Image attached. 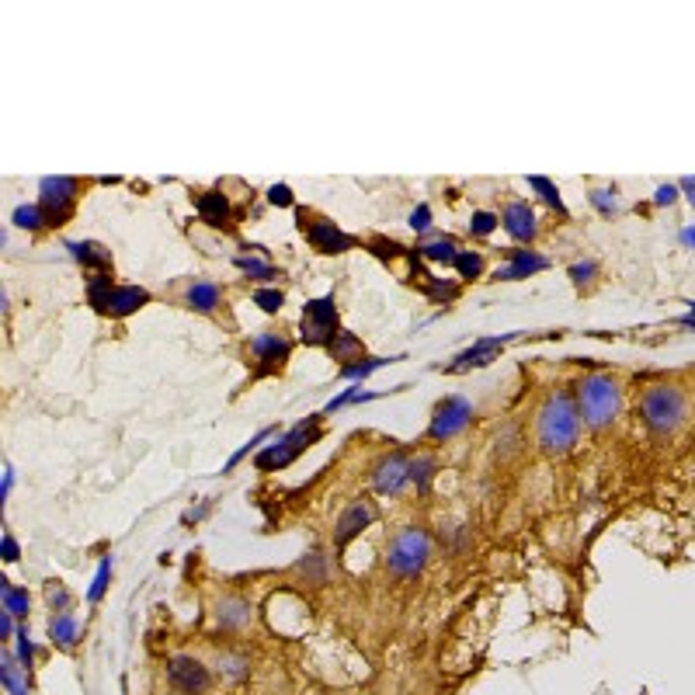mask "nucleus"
<instances>
[{
  "label": "nucleus",
  "mask_w": 695,
  "mask_h": 695,
  "mask_svg": "<svg viewBox=\"0 0 695 695\" xmlns=\"http://www.w3.org/2000/svg\"><path fill=\"white\" fill-rule=\"evenodd\" d=\"M682 185H685V192H689V202L695 205V178H685Z\"/></svg>",
  "instance_id": "3c124183"
},
{
  "label": "nucleus",
  "mask_w": 695,
  "mask_h": 695,
  "mask_svg": "<svg viewBox=\"0 0 695 695\" xmlns=\"http://www.w3.org/2000/svg\"><path fill=\"white\" fill-rule=\"evenodd\" d=\"M435 470H438L435 455H417V459H410V484H414L417 491H428V484L435 480Z\"/></svg>",
  "instance_id": "c756f323"
},
{
  "label": "nucleus",
  "mask_w": 695,
  "mask_h": 695,
  "mask_svg": "<svg viewBox=\"0 0 695 695\" xmlns=\"http://www.w3.org/2000/svg\"><path fill=\"white\" fill-rule=\"evenodd\" d=\"M219 303H223L219 286H212V282H195V286H188V306H192V310H199V313H216Z\"/></svg>",
  "instance_id": "5701e85b"
},
{
  "label": "nucleus",
  "mask_w": 695,
  "mask_h": 695,
  "mask_svg": "<svg viewBox=\"0 0 695 695\" xmlns=\"http://www.w3.org/2000/svg\"><path fill=\"white\" fill-rule=\"evenodd\" d=\"M542 268H549V261H546L542 254H532V250H511V261H508L504 268H497V272H494V279H501V282H515V279H529V275L542 272Z\"/></svg>",
  "instance_id": "2eb2a0df"
},
{
  "label": "nucleus",
  "mask_w": 695,
  "mask_h": 695,
  "mask_svg": "<svg viewBox=\"0 0 695 695\" xmlns=\"http://www.w3.org/2000/svg\"><path fill=\"white\" fill-rule=\"evenodd\" d=\"M421 257H428V261H438V265H455V257H459V244L452 241V237H438V241H431V244H421Z\"/></svg>",
  "instance_id": "cd10ccee"
},
{
  "label": "nucleus",
  "mask_w": 695,
  "mask_h": 695,
  "mask_svg": "<svg viewBox=\"0 0 695 695\" xmlns=\"http://www.w3.org/2000/svg\"><path fill=\"white\" fill-rule=\"evenodd\" d=\"M237 268L244 272V275H250V279H282V272L275 268V265H268V261H261V257H254V254H241L237 257Z\"/></svg>",
  "instance_id": "7c9ffc66"
},
{
  "label": "nucleus",
  "mask_w": 695,
  "mask_h": 695,
  "mask_svg": "<svg viewBox=\"0 0 695 695\" xmlns=\"http://www.w3.org/2000/svg\"><path fill=\"white\" fill-rule=\"evenodd\" d=\"M4 560H7V564H14V560H18V542H14V535H11V532H4Z\"/></svg>",
  "instance_id": "de8ad7c7"
},
{
  "label": "nucleus",
  "mask_w": 695,
  "mask_h": 695,
  "mask_svg": "<svg viewBox=\"0 0 695 695\" xmlns=\"http://www.w3.org/2000/svg\"><path fill=\"white\" fill-rule=\"evenodd\" d=\"M272 431H275V428H265V431H261V435H254V438H250V442H247L244 449H241V452H233V459H230V462H226V470H233V466H237V462H241V459H244L247 452L254 449V446H261V442H265V438H268V435H272Z\"/></svg>",
  "instance_id": "a19ab883"
},
{
  "label": "nucleus",
  "mask_w": 695,
  "mask_h": 695,
  "mask_svg": "<svg viewBox=\"0 0 695 695\" xmlns=\"http://www.w3.org/2000/svg\"><path fill=\"white\" fill-rule=\"evenodd\" d=\"M501 219L494 216V212H473V219H470V230L477 233V237H487V233H494V226H497Z\"/></svg>",
  "instance_id": "58836bf2"
},
{
  "label": "nucleus",
  "mask_w": 695,
  "mask_h": 695,
  "mask_svg": "<svg viewBox=\"0 0 695 695\" xmlns=\"http://www.w3.org/2000/svg\"><path fill=\"white\" fill-rule=\"evenodd\" d=\"M49 640L59 647V651H74L81 644V622L74 612H56L49 619Z\"/></svg>",
  "instance_id": "a211bd4d"
},
{
  "label": "nucleus",
  "mask_w": 695,
  "mask_h": 695,
  "mask_svg": "<svg viewBox=\"0 0 695 695\" xmlns=\"http://www.w3.org/2000/svg\"><path fill=\"white\" fill-rule=\"evenodd\" d=\"M591 275H595V261H577L571 268V279L577 286H584V282H591Z\"/></svg>",
  "instance_id": "79ce46f5"
},
{
  "label": "nucleus",
  "mask_w": 695,
  "mask_h": 695,
  "mask_svg": "<svg viewBox=\"0 0 695 695\" xmlns=\"http://www.w3.org/2000/svg\"><path fill=\"white\" fill-rule=\"evenodd\" d=\"M77 195H81V181L77 178H45L39 185V209L45 226H63L74 209H77Z\"/></svg>",
  "instance_id": "423d86ee"
},
{
  "label": "nucleus",
  "mask_w": 695,
  "mask_h": 695,
  "mask_svg": "<svg viewBox=\"0 0 695 695\" xmlns=\"http://www.w3.org/2000/svg\"><path fill=\"white\" fill-rule=\"evenodd\" d=\"M640 417L654 435H671L685 421V397L675 386H651L640 397Z\"/></svg>",
  "instance_id": "20e7f679"
},
{
  "label": "nucleus",
  "mask_w": 695,
  "mask_h": 695,
  "mask_svg": "<svg viewBox=\"0 0 695 695\" xmlns=\"http://www.w3.org/2000/svg\"><path fill=\"white\" fill-rule=\"evenodd\" d=\"M410 226H414L417 233H421V230H428V226H431V209H428V205L414 209V212H410Z\"/></svg>",
  "instance_id": "c03bdc74"
},
{
  "label": "nucleus",
  "mask_w": 695,
  "mask_h": 695,
  "mask_svg": "<svg viewBox=\"0 0 695 695\" xmlns=\"http://www.w3.org/2000/svg\"><path fill=\"white\" fill-rule=\"evenodd\" d=\"M470 421H473V404L462 400V397H446V400L435 407V414H431L428 438H431V442H446L452 435H459Z\"/></svg>",
  "instance_id": "1a4fd4ad"
},
{
  "label": "nucleus",
  "mask_w": 695,
  "mask_h": 695,
  "mask_svg": "<svg viewBox=\"0 0 695 695\" xmlns=\"http://www.w3.org/2000/svg\"><path fill=\"white\" fill-rule=\"evenodd\" d=\"M675 202V188L671 185H664L660 192H657V205H671Z\"/></svg>",
  "instance_id": "8fccbe9b"
},
{
  "label": "nucleus",
  "mask_w": 695,
  "mask_h": 695,
  "mask_svg": "<svg viewBox=\"0 0 695 695\" xmlns=\"http://www.w3.org/2000/svg\"><path fill=\"white\" fill-rule=\"evenodd\" d=\"M0 598H4V612H11L14 619H25V615L32 612V598H28V591L14 588L11 580H0Z\"/></svg>",
  "instance_id": "393cba45"
},
{
  "label": "nucleus",
  "mask_w": 695,
  "mask_h": 695,
  "mask_svg": "<svg viewBox=\"0 0 695 695\" xmlns=\"http://www.w3.org/2000/svg\"><path fill=\"white\" fill-rule=\"evenodd\" d=\"M622 407V386L615 383L609 372H591L580 379L577 386V410L580 421L591 428H605L612 424L615 414Z\"/></svg>",
  "instance_id": "f03ea898"
},
{
  "label": "nucleus",
  "mask_w": 695,
  "mask_h": 695,
  "mask_svg": "<svg viewBox=\"0 0 695 695\" xmlns=\"http://www.w3.org/2000/svg\"><path fill=\"white\" fill-rule=\"evenodd\" d=\"M254 303H257L265 313H279L282 303H286V296H282L279 288H257V292H254Z\"/></svg>",
  "instance_id": "4c0bfd02"
},
{
  "label": "nucleus",
  "mask_w": 695,
  "mask_h": 695,
  "mask_svg": "<svg viewBox=\"0 0 695 695\" xmlns=\"http://www.w3.org/2000/svg\"><path fill=\"white\" fill-rule=\"evenodd\" d=\"M167 682L170 689L181 695H205L212 689V671L205 667L199 657L174 654L167 660Z\"/></svg>",
  "instance_id": "0eeeda50"
},
{
  "label": "nucleus",
  "mask_w": 695,
  "mask_h": 695,
  "mask_svg": "<svg viewBox=\"0 0 695 695\" xmlns=\"http://www.w3.org/2000/svg\"><path fill=\"white\" fill-rule=\"evenodd\" d=\"M313 442H320V414H310L306 421H299L296 428H288L282 438H275L272 446L257 452L254 466L261 473H272V470H286L288 462H296L303 452L310 449Z\"/></svg>",
  "instance_id": "7ed1b4c3"
},
{
  "label": "nucleus",
  "mask_w": 695,
  "mask_h": 695,
  "mask_svg": "<svg viewBox=\"0 0 695 695\" xmlns=\"http://www.w3.org/2000/svg\"><path fill=\"white\" fill-rule=\"evenodd\" d=\"M268 199H272V205H292V192H288V185H272V192H268Z\"/></svg>",
  "instance_id": "a18cd8bd"
},
{
  "label": "nucleus",
  "mask_w": 695,
  "mask_h": 695,
  "mask_svg": "<svg viewBox=\"0 0 695 695\" xmlns=\"http://www.w3.org/2000/svg\"><path fill=\"white\" fill-rule=\"evenodd\" d=\"M112 292H115V282H112L108 272H105V275H91V282H87V303H91L98 313H108Z\"/></svg>",
  "instance_id": "bb28decb"
},
{
  "label": "nucleus",
  "mask_w": 695,
  "mask_h": 695,
  "mask_svg": "<svg viewBox=\"0 0 695 695\" xmlns=\"http://www.w3.org/2000/svg\"><path fill=\"white\" fill-rule=\"evenodd\" d=\"M452 268L459 272V279H477L484 272V257L477 250H459V257H455Z\"/></svg>",
  "instance_id": "2f4dec72"
},
{
  "label": "nucleus",
  "mask_w": 695,
  "mask_h": 695,
  "mask_svg": "<svg viewBox=\"0 0 695 695\" xmlns=\"http://www.w3.org/2000/svg\"><path fill=\"white\" fill-rule=\"evenodd\" d=\"M375 522V504L372 501H355L351 508H344L341 511V518H337V529H334V542L344 549L355 535L362 529H368Z\"/></svg>",
  "instance_id": "4468645a"
},
{
  "label": "nucleus",
  "mask_w": 695,
  "mask_h": 695,
  "mask_svg": "<svg viewBox=\"0 0 695 695\" xmlns=\"http://www.w3.org/2000/svg\"><path fill=\"white\" fill-rule=\"evenodd\" d=\"M682 241H685V244H695V226H689V230H682Z\"/></svg>",
  "instance_id": "603ef678"
},
{
  "label": "nucleus",
  "mask_w": 695,
  "mask_h": 695,
  "mask_svg": "<svg viewBox=\"0 0 695 695\" xmlns=\"http://www.w3.org/2000/svg\"><path fill=\"white\" fill-rule=\"evenodd\" d=\"M529 185L539 192V195H542V199H546V202L553 205L557 212H567V209H564V199H560V192H557V185H553V181H546V178H529Z\"/></svg>",
  "instance_id": "e433bc0d"
},
{
  "label": "nucleus",
  "mask_w": 695,
  "mask_h": 695,
  "mask_svg": "<svg viewBox=\"0 0 695 695\" xmlns=\"http://www.w3.org/2000/svg\"><path fill=\"white\" fill-rule=\"evenodd\" d=\"M18 660H21V667H25V671H32V664H36V644L28 640V633H25V629L18 633Z\"/></svg>",
  "instance_id": "ea45409f"
},
{
  "label": "nucleus",
  "mask_w": 695,
  "mask_h": 695,
  "mask_svg": "<svg viewBox=\"0 0 695 695\" xmlns=\"http://www.w3.org/2000/svg\"><path fill=\"white\" fill-rule=\"evenodd\" d=\"M386 362H393V359H359V362H351V366L341 368V375H344V379H366L368 372L383 368Z\"/></svg>",
  "instance_id": "f704fd0d"
},
{
  "label": "nucleus",
  "mask_w": 695,
  "mask_h": 695,
  "mask_svg": "<svg viewBox=\"0 0 695 695\" xmlns=\"http://www.w3.org/2000/svg\"><path fill=\"white\" fill-rule=\"evenodd\" d=\"M431 557V535L421 529V525H404V529L393 535L390 542V553H386V567L397 573V577H417L424 571Z\"/></svg>",
  "instance_id": "39448f33"
},
{
  "label": "nucleus",
  "mask_w": 695,
  "mask_h": 695,
  "mask_svg": "<svg viewBox=\"0 0 695 695\" xmlns=\"http://www.w3.org/2000/svg\"><path fill=\"white\" fill-rule=\"evenodd\" d=\"M372 250L379 257H404V247L397 244V241H372Z\"/></svg>",
  "instance_id": "37998d69"
},
{
  "label": "nucleus",
  "mask_w": 695,
  "mask_h": 695,
  "mask_svg": "<svg viewBox=\"0 0 695 695\" xmlns=\"http://www.w3.org/2000/svg\"><path fill=\"white\" fill-rule=\"evenodd\" d=\"M417 279L424 282V292H428V299H435V303H452V299L459 296V286H455V282L435 279V275H428V272H421V268H417Z\"/></svg>",
  "instance_id": "c85d7f7f"
},
{
  "label": "nucleus",
  "mask_w": 695,
  "mask_h": 695,
  "mask_svg": "<svg viewBox=\"0 0 695 695\" xmlns=\"http://www.w3.org/2000/svg\"><path fill=\"white\" fill-rule=\"evenodd\" d=\"M0 678H4V689L11 695H28V671L21 667V660L18 657H4V664H0Z\"/></svg>",
  "instance_id": "b1692460"
},
{
  "label": "nucleus",
  "mask_w": 695,
  "mask_h": 695,
  "mask_svg": "<svg viewBox=\"0 0 695 695\" xmlns=\"http://www.w3.org/2000/svg\"><path fill=\"white\" fill-rule=\"evenodd\" d=\"M504 344H508V337H480L477 344H470L466 351H459L449 366H446V372H470V368L491 366L494 359L504 351Z\"/></svg>",
  "instance_id": "ddd939ff"
},
{
  "label": "nucleus",
  "mask_w": 695,
  "mask_h": 695,
  "mask_svg": "<svg viewBox=\"0 0 695 695\" xmlns=\"http://www.w3.org/2000/svg\"><path fill=\"white\" fill-rule=\"evenodd\" d=\"M591 202L598 205L602 212H612V209H615V192H595V195H591Z\"/></svg>",
  "instance_id": "49530a36"
},
{
  "label": "nucleus",
  "mask_w": 695,
  "mask_h": 695,
  "mask_svg": "<svg viewBox=\"0 0 695 695\" xmlns=\"http://www.w3.org/2000/svg\"><path fill=\"white\" fill-rule=\"evenodd\" d=\"M250 615H254V605L247 598H241V595H226V598L216 602V622L223 629H244L250 622Z\"/></svg>",
  "instance_id": "dca6fc26"
},
{
  "label": "nucleus",
  "mask_w": 695,
  "mask_h": 695,
  "mask_svg": "<svg viewBox=\"0 0 695 695\" xmlns=\"http://www.w3.org/2000/svg\"><path fill=\"white\" fill-rule=\"evenodd\" d=\"M328 351L337 359V362H348V366H351V362H359V359H362V351H366V348H362V341H359L355 334L341 330V334H337V337L328 344Z\"/></svg>",
  "instance_id": "a878e982"
},
{
  "label": "nucleus",
  "mask_w": 695,
  "mask_h": 695,
  "mask_svg": "<svg viewBox=\"0 0 695 695\" xmlns=\"http://www.w3.org/2000/svg\"><path fill=\"white\" fill-rule=\"evenodd\" d=\"M146 303H150V292L143 286H115L112 299H108V317H129Z\"/></svg>",
  "instance_id": "6ab92c4d"
},
{
  "label": "nucleus",
  "mask_w": 695,
  "mask_h": 695,
  "mask_svg": "<svg viewBox=\"0 0 695 695\" xmlns=\"http://www.w3.org/2000/svg\"><path fill=\"white\" fill-rule=\"evenodd\" d=\"M0 633H4V640H11V633H14V615L11 612H4V619H0Z\"/></svg>",
  "instance_id": "09e8293b"
},
{
  "label": "nucleus",
  "mask_w": 695,
  "mask_h": 695,
  "mask_svg": "<svg viewBox=\"0 0 695 695\" xmlns=\"http://www.w3.org/2000/svg\"><path fill=\"white\" fill-rule=\"evenodd\" d=\"M195 205H199L202 223H209V226H230V219H233L230 199H226V195H219V192H202Z\"/></svg>",
  "instance_id": "aec40b11"
},
{
  "label": "nucleus",
  "mask_w": 695,
  "mask_h": 695,
  "mask_svg": "<svg viewBox=\"0 0 695 695\" xmlns=\"http://www.w3.org/2000/svg\"><path fill=\"white\" fill-rule=\"evenodd\" d=\"M14 226H21V230H39V226H45L42 209L39 205H18L14 209Z\"/></svg>",
  "instance_id": "72a5a7b5"
},
{
  "label": "nucleus",
  "mask_w": 695,
  "mask_h": 695,
  "mask_svg": "<svg viewBox=\"0 0 695 695\" xmlns=\"http://www.w3.org/2000/svg\"><path fill=\"white\" fill-rule=\"evenodd\" d=\"M299 226H303L306 241L317 247L320 254H344V250L355 247V237H348V233H344L337 223H330V219H313V216L299 212Z\"/></svg>",
  "instance_id": "9d476101"
},
{
  "label": "nucleus",
  "mask_w": 695,
  "mask_h": 695,
  "mask_svg": "<svg viewBox=\"0 0 695 695\" xmlns=\"http://www.w3.org/2000/svg\"><path fill=\"white\" fill-rule=\"evenodd\" d=\"M580 435V410L567 390H557L546 397L539 410V446L549 455H564L577 446Z\"/></svg>",
  "instance_id": "f257e3e1"
},
{
  "label": "nucleus",
  "mask_w": 695,
  "mask_h": 695,
  "mask_svg": "<svg viewBox=\"0 0 695 695\" xmlns=\"http://www.w3.org/2000/svg\"><path fill=\"white\" fill-rule=\"evenodd\" d=\"M70 254L81 261L83 268H94V275H105L112 268V254L98 241H77V244H70Z\"/></svg>",
  "instance_id": "412c9836"
},
{
  "label": "nucleus",
  "mask_w": 695,
  "mask_h": 695,
  "mask_svg": "<svg viewBox=\"0 0 695 695\" xmlns=\"http://www.w3.org/2000/svg\"><path fill=\"white\" fill-rule=\"evenodd\" d=\"M45 598H49L52 612H70V605H74V595L67 591L63 580H49V584H45Z\"/></svg>",
  "instance_id": "473e14b6"
},
{
  "label": "nucleus",
  "mask_w": 695,
  "mask_h": 695,
  "mask_svg": "<svg viewBox=\"0 0 695 695\" xmlns=\"http://www.w3.org/2000/svg\"><path fill=\"white\" fill-rule=\"evenodd\" d=\"M250 351H254V359H257V379L261 375H272V372H282V366L288 362V355H292V344H288L286 337H279V334H257L254 341H250Z\"/></svg>",
  "instance_id": "f8f14e48"
},
{
  "label": "nucleus",
  "mask_w": 695,
  "mask_h": 695,
  "mask_svg": "<svg viewBox=\"0 0 695 695\" xmlns=\"http://www.w3.org/2000/svg\"><path fill=\"white\" fill-rule=\"evenodd\" d=\"M501 223H504V230H508L515 241H522V244H529L532 237H535V212H532L525 202L508 205L504 216H501Z\"/></svg>",
  "instance_id": "f3484780"
},
{
  "label": "nucleus",
  "mask_w": 695,
  "mask_h": 695,
  "mask_svg": "<svg viewBox=\"0 0 695 695\" xmlns=\"http://www.w3.org/2000/svg\"><path fill=\"white\" fill-rule=\"evenodd\" d=\"M685 324H689V328H695V306H692V313L685 317Z\"/></svg>",
  "instance_id": "864d4df0"
},
{
  "label": "nucleus",
  "mask_w": 695,
  "mask_h": 695,
  "mask_svg": "<svg viewBox=\"0 0 695 695\" xmlns=\"http://www.w3.org/2000/svg\"><path fill=\"white\" fill-rule=\"evenodd\" d=\"M216 675L223 682H230V685L244 682V678H250V657L237 654V651H223V654L216 657Z\"/></svg>",
  "instance_id": "4be33fe9"
},
{
  "label": "nucleus",
  "mask_w": 695,
  "mask_h": 695,
  "mask_svg": "<svg viewBox=\"0 0 695 695\" xmlns=\"http://www.w3.org/2000/svg\"><path fill=\"white\" fill-rule=\"evenodd\" d=\"M108 577H112V557L101 560V567L94 573V584H91V591H87V602H101V595H105V588H108Z\"/></svg>",
  "instance_id": "c9c22d12"
},
{
  "label": "nucleus",
  "mask_w": 695,
  "mask_h": 695,
  "mask_svg": "<svg viewBox=\"0 0 695 695\" xmlns=\"http://www.w3.org/2000/svg\"><path fill=\"white\" fill-rule=\"evenodd\" d=\"M372 484L379 494H400L410 484V459L404 452H390L372 466Z\"/></svg>",
  "instance_id": "9b49d317"
},
{
  "label": "nucleus",
  "mask_w": 695,
  "mask_h": 695,
  "mask_svg": "<svg viewBox=\"0 0 695 695\" xmlns=\"http://www.w3.org/2000/svg\"><path fill=\"white\" fill-rule=\"evenodd\" d=\"M337 306L334 299H313L303 306V341L306 344H330L337 337Z\"/></svg>",
  "instance_id": "6e6552de"
}]
</instances>
